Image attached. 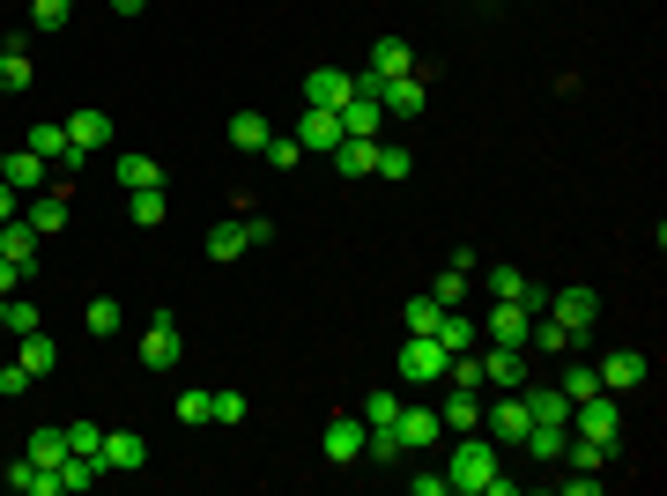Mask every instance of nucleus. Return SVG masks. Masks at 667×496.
<instances>
[{"label": "nucleus", "mask_w": 667, "mask_h": 496, "mask_svg": "<svg viewBox=\"0 0 667 496\" xmlns=\"http://www.w3.org/2000/svg\"><path fill=\"white\" fill-rule=\"evenodd\" d=\"M498 459H504V445L490 437V430H467L453 445V459H445V489H460V496H482V482L498 474Z\"/></svg>", "instance_id": "f257e3e1"}, {"label": "nucleus", "mask_w": 667, "mask_h": 496, "mask_svg": "<svg viewBox=\"0 0 667 496\" xmlns=\"http://www.w3.org/2000/svg\"><path fill=\"white\" fill-rule=\"evenodd\" d=\"M23 149H38L52 170H83L89 164V149L67 133V119H30V133H23Z\"/></svg>", "instance_id": "f03ea898"}, {"label": "nucleus", "mask_w": 667, "mask_h": 496, "mask_svg": "<svg viewBox=\"0 0 667 496\" xmlns=\"http://www.w3.org/2000/svg\"><path fill=\"white\" fill-rule=\"evenodd\" d=\"M571 430L593 437V445H616V437H624V408H616V393H586V400H571Z\"/></svg>", "instance_id": "7ed1b4c3"}, {"label": "nucleus", "mask_w": 667, "mask_h": 496, "mask_svg": "<svg viewBox=\"0 0 667 496\" xmlns=\"http://www.w3.org/2000/svg\"><path fill=\"white\" fill-rule=\"evenodd\" d=\"M393 371H401V385H438L445 378V341L438 333H408V348L393 356Z\"/></svg>", "instance_id": "20e7f679"}, {"label": "nucleus", "mask_w": 667, "mask_h": 496, "mask_svg": "<svg viewBox=\"0 0 667 496\" xmlns=\"http://www.w3.org/2000/svg\"><path fill=\"white\" fill-rule=\"evenodd\" d=\"M549 319H556V327H571L586 341V333H593V319H601V296L586 290V282H571V290H549V304H542Z\"/></svg>", "instance_id": "39448f33"}, {"label": "nucleus", "mask_w": 667, "mask_h": 496, "mask_svg": "<svg viewBox=\"0 0 667 496\" xmlns=\"http://www.w3.org/2000/svg\"><path fill=\"white\" fill-rule=\"evenodd\" d=\"M141 364H149V371H171V364H178V311H149V327H141Z\"/></svg>", "instance_id": "423d86ee"}, {"label": "nucleus", "mask_w": 667, "mask_h": 496, "mask_svg": "<svg viewBox=\"0 0 667 496\" xmlns=\"http://www.w3.org/2000/svg\"><path fill=\"white\" fill-rule=\"evenodd\" d=\"M527 422H534V415H527V400H519V393H498V400H482V430H490L498 445H519V437H527Z\"/></svg>", "instance_id": "0eeeda50"}, {"label": "nucleus", "mask_w": 667, "mask_h": 496, "mask_svg": "<svg viewBox=\"0 0 667 496\" xmlns=\"http://www.w3.org/2000/svg\"><path fill=\"white\" fill-rule=\"evenodd\" d=\"M393 437H401V453H430V445H438V437H445V422H438V408H423V400H416V408H401V415H393Z\"/></svg>", "instance_id": "6e6552de"}, {"label": "nucleus", "mask_w": 667, "mask_h": 496, "mask_svg": "<svg viewBox=\"0 0 667 496\" xmlns=\"http://www.w3.org/2000/svg\"><path fill=\"white\" fill-rule=\"evenodd\" d=\"M364 437H372V430H364V415H334L327 437H319V453H327L334 467H356V459H364Z\"/></svg>", "instance_id": "1a4fd4ad"}, {"label": "nucleus", "mask_w": 667, "mask_h": 496, "mask_svg": "<svg viewBox=\"0 0 667 496\" xmlns=\"http://www.w3.org/2000/svg\"><path fill=\"white\" fill-rule=\"evenodd\" d=\"M527 385V348H498L490 341V356H482V393H519Z\"/></svg>", "instance_id": "9d476101"}, {"label": "nucleus", "mask_w": 667, "mask_h": 496, "mask_svg": "<svg viewBox=\"0 0 667 496\" xmlns=\"http://www.w3.org/2000/svg\"><path fill=\"white\" fill-rule=\"evenodd\" d=\"M23 222H30L38 238H60V230H67V178H60V170H52V186L30 201V215H23Z\"/></svg>", "instance_id": "9b49d317"}, {"label": "nucleus", "mask_w": 667, "mask_h": 496, "mask_svg": "<svg viewBox=\"0 0 667 496\" xmlns=\"http://www.w3.org/2000/svg\"><path fill=\"white\" fill-rule=\"evenodd\" d=\"M593 378H601V393H630V385H645V356L638 348H608L593 364Z\"/></svg>", "instance_id": "f8f14e48"}, {"label": "nucleus", "mask_w": 667, "mask_h": 496, "mask_svg": "<svg viewBox=\"0 0 667 496\" xmlns=\"http://www.w3.org/2000/svg\"><path fill=\"white\" fill-rule=\"evenodd\" d=\"M564 445H571V422H527L519 453H534V467H564Z\"/></svg>", "instance_id": "ddd939ff"}, {"label": "nucleus", "mask_w": 667, "mask_h": 496, "mask_svg": "<svg viewBox=\"0 0 667 496\" xmlns=\"http://www.w3.org/2000/svg\"><path fill=\"white\" fill-rule=\"evenodd\" d=\"M304 104L312 112H341L349 104V67H312L304 75Z\"/></svg>", "instance_id": "4468645a"}, {"label": "nucleus", "mask_w": 667, "mask_h": 496, "mask_svg": "<svg viewBox=\"0 0 667 496\" xmlns=\"http://www.w3.org/2000/svg\"><path fill=\"white\" fill-rule=\"evenodd\" d=\"M378 112H386V119H423V75L378 82Z\"/></svg>", "instance_id": "2eb2a0df"}, {"label": "nucleus", "mask_w": 667, "mask_h": 496, "mask_svg": "<svg viewBox=\"0 0 667 496\" xmlns=\"http://www.w3.org/2000/svg\"><path fill=\"white\" fill-rule=\"evenodd\" d=\"M290 141L304 149V156H334V141H341V119H334V112H312V104H304V119H297Z\"/></svg>", "instance_id": "dca6fc26"}, {"label": "nucleus", "mask_w": 667, "mask_h": 496, "mask_svg": "<svg viewBox=\"0 0 667 496\" xmlns=\"http://www.w3.org/2000/svg\"><path fill=\"white\" fill-rule=\"evenodd\" d=\"M104 474H141V467H149V445H141V437H134V430H104Z\"/></svg>", "instance_id": "f3484780"}, {"label": "nucleus", "mask_w": 667, "mask_h": 496, "mask_svg": "<svg viewBox=\"0 0 667 496\" xmlns=\"http://www.w3.org/2000/svg\"><path fill=\"white\" fill-rule=\"evenodd\" d=\"M482 282H490V296H498V304H527V311H542V304H549V290H534L519 267H490Z\"/></svg>", "instance_id": "a211bd4d"}, {"label": "nucleus", "mask_w": 667, "mask_h": 496, "mask_svg": "<svg viewBox=\"0 0 667 496\" xmlns=\"http://www.w3.org/2000/svg\"><path fill=\"white\" fill-rule=\"evenodd\" d=\"M30 82H38V67H30V38H0V89L23 97Z\"/></svg>", "instance_id": "6ab92c4d"}, {"label": "nucleus", "mask_w": 667, "mask_h": 496, "mask_svg": "<svg viewBox=\"0 0 667 496\" xmlns=\"http://www.w3.org/2000/svg\"><path fill=\"white\" fill-rule=\"evenodd\" d=\"M0 178H8L15 193H45V186H52V164H45L38 149H8V170H0Z\"/></svg>", "instance_id": "aec40b11"}, {"label": "nucleus", "mask_w": 667, "mask_h": 496, "mask_svg": "<svg viewBox=\"0 0 667 496\" xmlns=\"http://www.w3.org/2000/svg\"><path fill=\"white\" fill-rule=\"evenodd\" d=\"M527 327H534L527 304H490V341L498 348H527Z\"/></svg>", "instance_id": "412c9836"}, {"label": "nucleus", "mask_w": 667, "mask_h": 496, "mask_svg": "<svg viewBox=\"0 0 667 496\" xmlns=\"http://www.w3.org/2000/svg\"><path fill=\"white\" fill-rule=\"evenodd\" d=\"M334 170H341V178H372V170H378V141L341 133V141H334Z\"/></svg>", "instance_id": "4be33fe9"}, {"label": "nucleus", "mask_w": 667, "mask_h": 496, "mask_svg": "<svg viewBox=\"0 0 667 496\" xmlns=\"http://www.w3.org/2000/svg\"><path fill=\"white\" fill-rule=\"evenodd\" d=\"M8 489H15V496H60V474H52V467H38V459L23 453L15 467H8Z\"/></svg>", "instance_id": "5701e85b"}, {"label": "nucleus", "mask_w": 667, "mask_h": 496, "mask_svg": "<svg viewBox=\"0 0 667 496\" xmlns=\"http://www.w3.org/2000/svg\"><path fill=\"white\" fill-rule=\"evenodd\" d=\"M67 133H75V141H83L89 156H97V149H112V112L83 104V112H67Z\"/></svg>", "instance_id": "b1692460"}, {"label": "nucleus", "mask_w": 667, "mask_h": 496, "mask_svg": "<svg viewBox=\"0 0 667 496\" xmlns=\"http://www.w3.org/2000/svg\"><path fill=\"white\" fill-rule=\"evenodd\" d=\"M527 348H542V356H571V348H586L571 327H556L549 311H534V327H527Z\"/></svg>", "instance_id": "393cba45"}, {"label": "nucleus", "mask_w": 667, "mask_h": 496, "mask_svg": "<svg viewBox=\"0 0 667 496\" xmlns=\"http://www.w3.org/2000/svg\"><path fill=\"white\" fill-rule=\"evenodd\" d=\"M438 422H445V437H467V430H482V393H460V385H453V400L438 408Z\"/></svg>", "instance_id": "a878e982"}, {"label": "nucleus", "mask_w": 667, "mask_h": 496, "mask_svg": "<svg viewBox=\"0 0 667 496\" xmlns=\"http://www.w3.org/2000/svg\"><path fill=\"white\" fill-rule=\"evenodd\" d=\"M364 67H372V75H386V82H393V75H416V52H408V38H378V44H372V60H364Z\"/></svg>", "instance_id": "bb28decb"}, {"label": "nucleus", "mask_w": 667, "mask_h": 496, "mask_svg": "<svg viewBox=\"0 0 667 496\" xmlns=\"http://www.w3.org/2000/svg\"><path fill=\"white\" fill-rule=\"evenodd\" d=\"M334 119H341V133H356V141H378V126H386V112H378L372 97H349V104H341Z\"/></svg>", "instance_id": "cd10ccee"}, {"label": "nucleus", "mask_w": 667, "mask_h": 496, "mask_svg": "<svg viewBox=\"0 0 667 496\" xmlns=\"http://www.w3.org/2000/svg\"><path fill=\"white\" fill-rule=\"evenodd\" d=\"M519 400L534 422H571V400H564V385H519Z\"/></svg>", "instance_id": "c85d7f7f"}, {"label": "nucleus", "mask_w": 667, "mask_h": 496, "mask_svg": "<svg viewBox=\"0 0 667 496\" xmlns=\"http://www.w3.org/2000/svg\"><path fill=\"white\" fill-rule=\"evenodd\" d=\"M238 252H252V215H246V222L230 215V222H215V230H209V259H238Z\"/></svg>", "instance_id": "c756f323"}, {"label": "nucleus", "mask_w": 667, "mask_h": 496, "mask_svg": "<svg viewBox=\"0 0 667 496\" xmlns=\"http://www.w3.org/2000/svg\"><path fill=\"white\" fill-rule=\"evenodd\" d=\"M15 364H23V371H30V378H45V371H52V364H60V348H52V333H23V341H15Z\"/></svg>", "instance_id": "7c9ffc66"}, {"label": "nucleus", "mask_w": 667, "mask_h": 496, "mask_svg": "<svg viewBox=\"0 0 667 496\" xmlns=\"http://www.w3.org/2000/svg\"><path fill=\"white\" fill-rule=\"evenodd\" d=\"M23 453L38 459V467H60V459H67V422H38V430H30V445H23Z\"/></svg>", "instance_id": "2f4dec72"}, {"label": "nucleus", "mask_w": 667, "mask_h": 496, "mask_svg": "<svg viewBox=\"0 0 667 496\" xmlns=\"http://www.w3.org/2000/svg\"><path fill=\"white\" fill-rule=\"evenodd\" d=\"M0 252L23 259V267H38V230H30L23 215H8V222H0Z\"/></svg>", "instance_id": "473e14b6"}, {"label": "nucleus", "mask_w": 667, "mask_h": 496, "mask_svg": "<svg viewBox=\"0 0 667 496\" xmlns=\"http://www.w3.org/2000/svg\"><path fill=\"white\" fill-rule=\"evenodd\" d=\"M119 186H126V193H149V186H164V170H156V156L126 149V156H119Z\"/></svg>", "instance_id": "72a5a7b5"}, {"label": "nucleus", "mask_w": 667, "mask_h": 496, "mask_svg": "<svg viewBox=\"0 0 667 496\" xmlns=\"http://www.w3.org/2000/svg\"><path fill=\"white\" fill-rule=\"evenodd\" d=\"M608 459H616V445H593V437H571V445H564V467H579V474H601Z\"/></svg>", "instance_id": "f704fd0d"}, {"label": "nucleus", "mask_w": 667, "mask_h": 496, "mask_svg": "<svg viewBox=\"0 0 667 496\" xmlns=\"http://www.w3.org/2000/svg\"><path fill=\"white\" fill-rule=\"evenodd\" d=\"M267 141H275V126L260 119V112H238V119H230V149H267Z\"/></svg>", "instance_id": "c9c22d12"}, {"label": "nucleus", "mask_w": 667, "mask_h": 496, "mask_svg": "<svg viewBox=\"0 0 667 496\" xmlns=\"http://www.w3.org/2000/svg\"><path fill=\"white\" fill-rule=\"evenodd\" d=\"M364 430H386V422H393V415H401V393H393V385H378V393H364Z\"/></svg>", "instance_id": "e433bc0d"}, {"label": "nucleus", "mask_w": 667, "mask_h": 496, "mask_svg": "<svg viewBox=\"0 0 667 496\" xmlns=\"http://www.w3.org/2000/svg\"><path fill=\"white\" fill-rule=\"evenodd\" d=\"M83 327L97 333V341H112L119 333V296H89V311H83Z\"/></svg>", "instance_id": "4c0bfd02"}, {"label": "nucleus", "mask_w": 667, "mask_h": 496, "mask_svg": "<svg viewBox=\"0 0 667 496\" xmlns=\"http://www.w3.org/2000/svg\"><path fill=\"white\" fill-rule=\"evenodd\" d=\"M178 422H186V430H193V422H215V393L209 385H186V393H178Z\"/></svg>", "instance_id": "58836bf2"}, {"label": "nucleus", "mask_w": 667, "mask_h": 496, "mask_svg": "<svg viewBox=\"0 0 667 496\" xmlns=\"http://www.w3.org/2000/svg\"><path fill=\"white\" fill-rule=\"evenodd\" d=\"M556 385H564V400H586V393H601V378H593V364H586V356H571Z\"/></svg>", "instance_id": "ea45409f"}, {"label": "nucleus", "mask_w": 667, "mask_h": 496, "mask_svg": "<svg viewBox=\"0 0 667 496\" xmlns=\"http://www.w3.org/2000/svg\"><path fill=\"white\" fill-rule=\"evenodd\" d=\"M430 304H438V311H460V304H467V275H460V267H445V275L430 282Z\"/></svg>", "instance_id": "a19ab883"}, {"label": "nucleus", "mask_w": 667, "mask_h": 496, "mask_svg": "<svg viewBox=\"0 0 667 496\" xmlns=\"http://www.w3.org/2000/svg\"><path fill=\"white\" fill-rule=\"evenodd\" d=\"M438 341H445V356H460V348H475V327H467V319H460V311H438Z\"/></svg>", "instance_id": "79ce46f5"}, {"label": "nucleus", "mask_w": 667, "mask_h": 496, "mask_svg": "<svg viewBox=\"0 0 667 496\" xmlns=\"http://www.w3.org/2000/svg\"><path fill=\"white\" fill-rule=\"evenodd\" d=\"M38 327H45V311H38V304H30L23 290H15V296H8V333L23 341V333H38Z\"/></svg>", "instance_id": "37998d69"}, {"label": "nucleus", "mask_w": 667, "mask_h": 496, "mask_svg": "<svg viewBox=\"0 0 667 496\" xmlns=\"http://www.w3.org/2000/svg\"><path fill=\"white\" fill-rule=\"evenodd\" d=\"M67 453L97 459V453H104V430H97V422H67ZM97 467H104V459H97Z\"/></svg>", "instance_id": "c03bdc74"}, {"label": "nucleus", "mask_w": 667, "mask_h": 496, "mask_svg": "<svg viewBox=\"0 0 667 496\" xmlns=\"http://www.w3.org/2000/svg\"><path fill=\"white\" fill-rule=\"evenodd\" d=\"M75 0H30V30H67Z\"/></svg>", "instance_id": "a18cd8bd"}, {"label": "nucleus", "mask_w": 667, "mask_h": 496, "mask_svg": "<svg viewBox=\"0 0 667 496\" xmlns=\"http://www.w3.org/2000/svg\"><path fill=\"white\" fill-rule=\"evenodd\" d=\"M408 164H416V156H408L401 141H378V170L372 178H408Z\"/></svg>", "instance_id": "49530a36"}, {"label": "nucleus", "mask_w": 667, "mask_h": 496, "mask_svg": "<svg viewBox=\"0 0 667 496\" xmlns=\"http://www.w3.org/2000/svg\"><path fill=\"white\" fill-rule=\"evenodd\" d=\"M164 215H171V207H164V186H149V193H134V222H141V230H156Z\"/></svg>", "instance_id": "de8ad7c7"}, {"label": "nucleus", "mask_w": 667, "mask_h": 496, "mask_svg": "<svg viewBox=\"0 0 667 496\" xmlns=\"http://www.w3.org/2000/svg\"><path fill=\"white\" fill-rule=\"evenodd\" d=\"M30 282H38V267H23V259H8V252H0V296L30 290Z\"/></svg>", "instance_id": "09e8293b"}, {"label": "nucleus", "mask_w": 667, "mask_h": 496, "mask_svg": "<svg viewBox=\"0 0 667 496\" xmlns=\"http://www.w3.org/2000/svg\"><path fill=\"white\" fill-rule=\"evenodd\" d=\"M260 156H267V164H275V170H297V164H304V149H297L290 133H275V141H267Z\"/></svg>", "instance_id": "8fccbe9b"}, {"label": "nucleus", "mask_w": 667, "mask_h": 496, "mask_svg": "<svg viewBox=\"0 0 667 496\" xmlns=\"http://www.w3.org/2000/svg\"><path fill=\"white\" fill-rule=\"evenodd\" d=\"M30 385H38V378L23 371V364H0V400H23Z\"/></svg>", "instance_id": "3c124183"}, {"label": "nucleus", "mask_w": 667, "mask_h": 496, "mask_svg": "<svg viewBox=\"0 0 667 496\" xmlns=\"http://www.w3.org/2000/svg\"><path fill=\"white\" fill-rule=\"evenodd\" d=\"M438 327V304L430 296H408V333H430Z\"/></svg>", "instance_id": "603ef678"}, {"label": "nucleus", "mask_w": 667, "mask_h": 496, "mask_svg": "<svg viewBox=\"0 0 667 496\" xmlns=\"http://www.w3.org/2000/svg\"><path fill=\"white\" fill-rule=\"evenodd\" d=\"M215 422H246V393H215Z\"/></svg>", "instance_id": "864d4df0"}, {"label": "nucleus", "mask_w": 667, "mask_h": 496, "mask_svg": "<svg viewBox=\"0 0 667 496\" xmlns=\"http://www.w3.org/2000/svg\"><path fill=\"white\" fill-rule=\"evenodd\" d=\"M408 489H416V496H445V474H423V467H416V474H408Z\"/></svg>", "instance_id": "5fc2aeb1"}, {"label": "nucleus", "mask_w": 667, "mask_h": 496, "mask_svg": "<svg viewBox=\"0 0 667 496\" xmlns=\"http://www.w3.org/2000/svg\"><path fill=\"white\" fill-rule=\"evenodd\" d=\"M8 215H15V186L0 178V222H8Z\"/></svg>", "instance_id": "6e6d98bb"}, {"label": "nucleus", "mask_w": 667, "mask_h": 496, "mask_svg": "<svg viewBox=\"0 0 667 496\" xmlns=\"http://www.w3.org/2000/svg\"><path fill=\"white\" fill-rule=\"evenodd\" d=\"M141 8H149V0H112V15H141Z\"/></svg>", "instance_id": "4d7b16f0"}, {"label": "nucleus", "mask_w": 667, "mask_h": 496, "mask_svg": "<svg viewBox=\"0 0 667 496\" xmlns=\"http://www.w3.org/2000/svg\"><path fill=\"white\" fill-rule=\"evenodd\" d=\"M0 327H8V296H0Z\"/></svg>", "instance_id": "13d9d810"}, {"label": "nucleus", "mask_w": 667, "mask_h": 496, "mask_svg": "<svg viewBox=\"0 0 667 496\" xmlns=\"http://www.w3.org/2000/svg\"><path fill=\"white\" fill-rule=\"evenodd\" d=\"M0 170H8V149H0Z\"/></svg>", "instance_id": "bf43d9fd"}]
</instances>
